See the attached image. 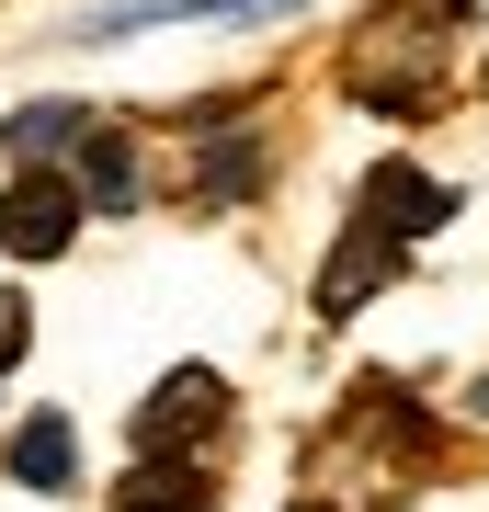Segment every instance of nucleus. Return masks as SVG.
I'll list each match as a JSON object with an SVG mask.
<instances>
[{"label": "nucleus", "instance_id": "obj_13", "mask_svg": "<svg viewBox=\"0 0 489 512\" xmlns=\"http://www.w3.org/2000/svg\"><path fill=\"white\" fill-rule=\"evenodd\" d=\"M296 512H330V501H296Z\"/></svg>", "mask_w": 489, "mask_h": 512}, {"label": "nucleus", "instance_id": "obj_7", "mask_svg": "<svg viewBox=\"0 0 489 512\" xmlns=\"http://www.w3.org/2000/svg\"><path fill=\"white\" fill-rule=\"evenodd\" d=\"M80 194H91V205H137V148L91 126V137H80Z\"/></svg>", "mask_w": 489, "mask_h": 512}, {"label": "nucleus", "instance_id": "obj_10", "mask_svg": "<svg viewBox=\"0 0 489 512\" xmlns=\"http://www.w3.org/2000/svg\"><path fill=\"white\" fill-rule=\"evenodd\" d=\"M262 183V148L251 137H217V148H205V194H251Z\"/></svg>", "mask_w": 489, "mask_h": 512}, {"label": "nucleus", "instance_id": "obj_2", "mask_svg": "<svg viewBox=\"0 0 489 512\" xmlns=\"http://www.w3.org/2000/svg\"><path fill=\"white\" fill-rule=\"evenodd\" d=\"M376 239H421V228H444L455 217V194L433 183V171H410V160H376L364 171V205H353Z\"/></svg>", "mask_w": 489, "mask_h": 512}, {"label": "nucleus", "instance_id": "obj_1", "mask_svg": "<svg viewBox=\"0 0 489 512\" xmlns=\"http://www.w3.org/2000/svg\"><path fill=\"white\" fill-rule=\"evenodd\" d=\"M0 239H12L23 262H57L80 239V183H57V171H23L12 194H0Z\"/></svg>", "mask_w": 489, "mask_h": 512}, {"label": "nucleus", "instance_id": "obj_8", "mask_svg": "<svg viewBox=\"0 0 489 512\" xmlns=\"http://www.w3.org/2000/svg\"><path fill=\"white\" fill-rule=\"evenodd\" d=\"M0 137H12L23 160H57V148H80V137H91V114H80V103H23Z\"/></svg>", "mask_w": 489, "mask_h": 512}, {"label": "nucleus", "instance_id": "obj_14", "mask_svg": "<svg viewBox=\"0 0 489 512\" xmlns=\"http://www.w3.org/2000/svg\"><path fill=\"white\" fill-rule=\"evenodd\" d=\"M455 12H467V0H455Z\"/></svg>", "mask_w": 489, "mask_h": 512}, {"label": "nucleus", "instance_id": "obj_9", "mask_svg": "<svg viewBox=\"0 0 489 512\" xmlns=\"http://www.w3.org/2000/svg\"><path fill=\"white\" fill-rule=\"evenodd\" d=\"M126 512H217V490H205L194 467H160V456H148V467L126 478Z\"/></svg>", "mask_w": 489, "mask_h": 512}, {"label": "nucleus", "instance_id": "obj_11", "mask_svg": "<svg viewBox=\"0 0 489 512\" xmlns=\"http://www.w3.org/2000/svg\"><path fill=\"white\" fill-rule=\"evenodd\" d=\"M23 353V296H0V365Z\"/></svg>", "mask_w": 489, "mask_h": 512}, {"label": "nucleus", "instance_id": "obj_3", "mask_svg": "<svg viewBox=\"0 0 489 512\" xmlns=\"http://www.w3.org/2000/svg\"><path fill=\"white\" fill-rule=\"evenodd\" d=\"M262 12H296V0H103V12H80L69 46H114V35H148V23H262Z\"/></svg>", "mask_w": 489, "mask_h": 512}, {"label": "nucleus", "instance_id": "obj_4", "mask_svg": "<svg viewBox=\"0 0 489 512\" xmlns=\"http://www.w3.org/2000/svg\"><path fill=\"white\" fill-rule=\"evenodd\" d=\"M217 410H228V387L205 376V365H182L148 387V410H137V456H171V444H194V433H217Z\"/></svg>", "mask_w": 489, "mask_h": 512}, {"label": "nucleus", "instance_id": "obj_5", "mask_svg": "<svg viewBox=\"0 0 489 512\" xmlns=\"http://www.w3.org/2000/svg\"><path fill=\"white\" fill-rule=\"evenodd\" d=\"M387 274H399V239H376V228H353L342 251L319 262V319H353V308H364V296H376Z\"/></svg>", "mask_w": 489, "mask_h": 512}, {"label": "nucleus", "instance_id": "obj_6", "mask_svg": "<svg viewBox=\"0 0 489 512\" xmlns=\"http://www.w3.org/2000/svg\"><path fill=\"white\" fill-rule=\"evenodd\" d=\"M69 467H80V444H69V421H23V433H12V478H23V490H69Z\"/></svg>", "mask_w": 489, "mask_h": 512}, {"label": "nucleus", "instance_id": "obj_12", "mask_svg": "<svg viewBox=\"0 0 489 512\" xmlns=\"http://www.w3.org/2000/svg\"><path fill=\"white\" fill-rule=\"evenodd\" d=\"M467 410H478V421H489V376H478V387H467Z\"/></svg>", "mask_w": 489, "mask_h": 512}]
</instances>
